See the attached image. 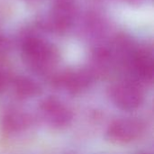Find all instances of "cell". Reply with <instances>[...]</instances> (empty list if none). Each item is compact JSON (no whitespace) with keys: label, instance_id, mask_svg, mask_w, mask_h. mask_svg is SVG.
Wrapping results in <instances>:
<instances>
[{"label":"cell","instance_id":"2","mask_svg":"<svg viewBox=\"0 0 154 154\" xmlns=\"http://www.w3.org/2000/svg\"><path fill=\"white\" fill-rule=\"evenodd\" d=\"M23 55L24 60L37 69L46 68L54 57L52 48L44 41L37 38H29L23 42Z\"/></svg>","mask_w":154,"mask_h":154},{"label":"cell","instance_id":"4","mask_svg":"<svg viewBox=\"0 0 154 154\" xmlns=\"http://www.w3.org/2000/svg\"><path fill=\"white\" fill-rule=\"evenodd\" d=\"M40 110L46 123L54 128L65 127L69 125L72 119L71 111L53 97L44 99L40 106Z\"/></svg>","mask_w":154,"mask_h":154},{"label":"cell","instance_id":"7","mask_svg":"<svg viewBox=\"0 0 154 154\" xmlns=\"http://www.w3.org/2000/svg\"><path fill=\"white\" fill-rule=\"evenodd\" d=\"M30 125L29 117L22 113L8 114L3 120V127L5 131L9 133L19 132L25 129Z\"/></svg>","mask_w":154,"mask_h":154},{"label":"cell","instance_id":"6","mask_svg":"<svg viewBox=\"0 0 154 154\" xmlns=\"http://www.w3.org/2000/svg\"><path fill=\"white\" fill-rule=\"evenodd\" d=\"M58 83L71 92H79L88 88L90 83V78L84 72H74L60 77Z\"/></svg>","mask_w":154,"mask_h":154},{"label":"cell","instance_id":"9","mask_svg":"<svg viewBox=\"0 0 154 154\" xmlns=\"http://www.w3.org/2000/svg\"><path fill=\"white\" fill-rule=\"evenodd\" d=\"M6 83H7V77L5 73L2 69H0V92L5 88Z\"/></svg>","mask_w":154,"mask_h":154},{"label":"cell","instance_id":"5","mask_svg":"<svg viewBox=\"0 0 154 154\" xmlns=\"http://www.w3.org/2000/svg\"><path fill=\"white\" fill-rule=\"evenodd\" d=\"M134 74L142 80L150 81L153 77V60L151 55L145 52H137L132 60Z\"/></svg>","mask_w":154,"mask_h":154},{"label":"cell","instance_id":"8","mask_svg":"<svg viewBox=\"0 0 154 154\" xmlns=\"http://www.w3.org/2000/svg\"><path fill=\"white\" fill-rule=\"evenodd\" d=\"M14 89L15 94L22 98H27L38 94V86L31 79L23 77L16 78L14 80Z\"/></svg>","mask_w":154,"mask_h":154},{"label":"cell","instance_id":"3","mask_svg":"<svg viewBox=\"0 0 154 154\" xmlns=\"http://www.w3.org/2000/svg\"><path fill=\"white\" fill-rule=\"evenodd\" d=\"M143 131L141 121L133 118L114 121L107 130L108 139L116 143H131L140 137Z\"/></svg>","mask_w":154,"mask_h":154},{"label":"cell","instance_id":"1","mask_svg":"<svg viewBox=\"0 0 154 154\" xmlns=\"http://www.w3.org/2000/svg\"><path fill=\"white\" fill-rule=\"evenodd\" d=\"M112 101L121 109L134 110L141 106L143 93L134 82L122 81L115 84L110 90Z\"/></svg>","mask_w":154,"mask_h":154}]
</instances>
